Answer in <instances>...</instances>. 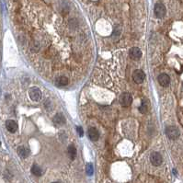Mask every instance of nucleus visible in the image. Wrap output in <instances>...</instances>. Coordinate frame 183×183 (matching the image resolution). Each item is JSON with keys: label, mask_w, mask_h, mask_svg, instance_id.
<instances>
[{"label": "nucleus", "mask_w": 183, "mask_h": 183, "mask_svg": "<svg viewBox=\"0 0 183 183\" xmlns=\"http://www.w3.org/2000/svg\"><path fill=\"white\" fill-rule=\"evenodd\" d=\"M166 7H165V5L161 2H157L156 5H155V9H154V13H155V16L157 17V19H162V17L166 15Z\"/></svg>", "instance_id": "obj_1"}, {"label": "nucleus", "mask_w": 183, "mask_h": 183, "mask_svg": "<svg viewBox=\"0 0 183 183\" xmlns=\"http://www.w3.org/2000/svg\"><path fill=\"white\" fill-rule=\"evenodd\" d=\"M119 101L123 107H128V106L132 104L133 97L129 92H123L119 98Z\"/></svg>", "instance_id": "obj_2"}, {"label": "nucleus", "mask_w": 183, "mask_h": 183, "mask_svg": "<svg viewBox=\"0 0 183 183\" xmlns=\"http://www.w3.org/2000/svg\"><path fill=\"white\" fill-rule=\"evenodd\" d=\"M167 136L171 140H176L180 136V131L176 126H168L166 128Z\"/></svg>", "instance_id": "obj_3"}, {"label": "nucleus", "mask_w": 183, "mask_h": 183, "mask_svg": "<svg viewBox=\"0 0 183 183\" xmlns=\"http://www.w3.org/2000/svg\"><path fill=\"white\" fill-rule=\"evenodd\" d=\"M29 96L33 101H40L42 99V91L40 90L39 87H33L29 91Z\"/></svg>", "instance_id": "obj_4"}, {"label": "nucleus", "mask_w": 183, "mask_h": 183, "mask_svg": "<svg viewBox=\"0 0 183 183\" xmlns=\"http://www.w3.org/2000/svg\"><path fill=\"white\" fill-rule=\"evenodd\" d=\"M145 78V74L143 70L141 69H136L133 71V79L136 84H141L143 83L144 80Z\"/></svg>", "instance_id": "obj_5"}, {"label": "nucleus", "mask_w": 183, "mask_h": 183, "mask_svg": "<svg viewBox=\"0 0 183 183\" xmlns=\"http://www.w3.org/2000/svg\"><path fill=\"white\" fill-rule=\"evenodd\" d=\"M150 161L152 163V165H154L156 167H158L160 166L163 162V158H162V156L159 154L158 152H154L152 153L151 156H150Z\"/></svg>", "instance_id": "obj_6"}, {"label": "nucleus", "mask_w": 183, "mask_h": 183, "mask_svg": "<svg viewBox=\"0 0 183 183\" xmlns=\"http://www.w3.org/2000/svg\"><path fill=\"white\" fill-rule=\"evenodd\" d=\"M129 55L133 60H139L142 57V51L138 48V47H133L129 51Z\"/></svg>", "instance_id": "obj_7"}, {"label": "nucleus", "mask_w": 183, "mask_h": 183, "mask_svg": "<svg viewBox=\"0 0 183 183\" xmlns=\"http://www.w3.org/2000/svg\"><path fill=\"white\" fill-rule=\"evenodd\" d=\"M87 135L92 142H96L99 138V133L95 127H90L87 131Z\"/></svg>", "instance_id": "obj_8"}, {"label": "nucleus", "mask_w": 183, "mask_h": 183, "mask_svg": "<svg viewBox=\"0 0 183 183\" xmlns=\"http://www.w3.org/2000/svg\"><path fill=\"white\" fill-rule=\"evenodd\" d=\"M6 128L7 130L11 133H14L17 131V124L15 121H12V120H8L6 122Z\"/></svg>", "instance_id": "obj_9"}, {"label": "nucleus", "mask_w": 183, "mask_h": 183, "mask_svg": "<svg viewBox=\"0 0 183 183\" xmlns=\"http://www.w3.org/2000/svg\"><path fill=\"white\" fill-rule=\"evenodd\" d=\"M157 80H158V83L160 84L162 87H168L170 83V78L167 74L159 75L158 78H157Z\"/></svg>", "instance_id": "obj_10"}, {"label": "nucleus", "mask_w": 183, "mask_h": 183, "mask_svg": "<svg viewBox=\"0 0 183 183\" xmlns=\"http://www.w3.org/2000/svg\"><path fill=\"white\" fill-rule=\"evenodd\" d=\"M17 153L21 158H27L29 156V154H31V151L25 146H19L17 149Z\"/></svg>", "instance_id": "obj_11"}, {"label": "nucleus", "mask_w": 183, "mask_h": 183, "mask_svg": "<svg viewBox=\"0 0 183 183\" xmlns=\"http://www.w3.org/2000/svg\"><path fill=\"white\" fill-rule=\"evenodd\" d=\"M52 122H54V123L56 126H61V125H64V123H66V118H64V116L62 113H57L54 117Z\"/></svg>", "instance_id": "obj_12"}, {"label": "nucleus", "mask_w": 183, "mask_h": 183, "mask_svg": "<svg viewBox=\"0 0 183 183\" xmlns=\"http://www.w3.org/2000/svg\"><path fill=\"white\" fill-rule=\"evenodd\" d=\"M67 153H68V156L70 157L71 160H74L75 158V156H76V149H75V146L74 145H70L68 146V149H67Z\"/></svg>", "instance_id": "obj_13"}, {"label": "nucleus", "mask_w": 183, "mask_h": 183, "mask_svg": "<svg viewBox=\"0 0 183 183\" xmlns=\"http://www.w3.org/2000/svg\"><path fill=\"white\" fill-rule=\"evenodd\" d=\"M55 84L58 87L66 86L68 84V79H67V78H66V76H59V78H57L55 80Z\"/></svg>", "instance_id": "obj_14"}, {"label": "nucleus", "mask_w": 183, "mask_h": 183, "mask_svg": "<svg viewBox=\"0 0 183 183\" xmlns=\"http://www.w3.org/2000/svg\"><path fill=\"white\" fill-rule=\"evenodd\" d=\"M31 173L34 175V176H37V177H40L43 175V170L38 165H33L31 167Z\"/></svg>", "instance_id": "obj_15"}, {"label": "nucleus", "mask_w": 183, "mask_h": 183, "mask_svg": "<svg viewBox=\"0 0 183 183\" xmlns=\"http://www.w3.org/2000/svg\"><path fill=\"white\" fill-rule=\"evenodd\" d=\"M147 109H148V101L145 99V98H143L142 99V104L139 107V110L141 113H145L147 111Z\"/></svg>", "instance_id": "obj_16"}, {"label": "nucleus", "mask_w": 183, "mask_h": 183, "mask_svg": "<svg viewBox=\"0 0 183 183\" xmlns=\"http://www.w3.org/2000/svg\"><path fill=\"white\" fill-rule=\"evenodd\" d=\"M86 172L88 176H92L94 173V168H93V165L91 163L87 164L86 166Z\"/></svg>", "instance_id": "obj_17"}, {"label": "nucleus", "mask_w": 183, "mask_h": 183, "mask_svg": "<svg viewBox=\"0 0 183 183\" xmlns=\"http://www.w3.org/2000/svg\"><path fill=\"white\" fill-rule=\"evenodd\" d=\"M76 132H78V135L80 137H82L84 135L83 129H82V127H80V126H76Z\"/></svg>", "instance_id": "obj_18"}, {"label": "nucleus", "mask_w": 183, "mask_h": 183, "mask_svg": "<svg viewBox=\"0 0 183 183\" xmlns=\"http://www.w3.org/2000/svg\"><path fill=\"white\" fill-rule=\"evenodd\" d=\"M0 95H1V89H0Z\"/></svg>", "instance_id": "obj_19"}, {"label": "nucleus", "mask_w": 183, "mask_h": 183, "mask_svg": "<svg viewBox=\"0 0 183 183\" xmlns=\"http://www.w3.org/2000/svg\"><path fill=\"white\" fill-rule=\"evenodd\" d=\"M52 183H59V182H52Z\"/></svg>", "instance_id": "obj_20"}]
</instances>
